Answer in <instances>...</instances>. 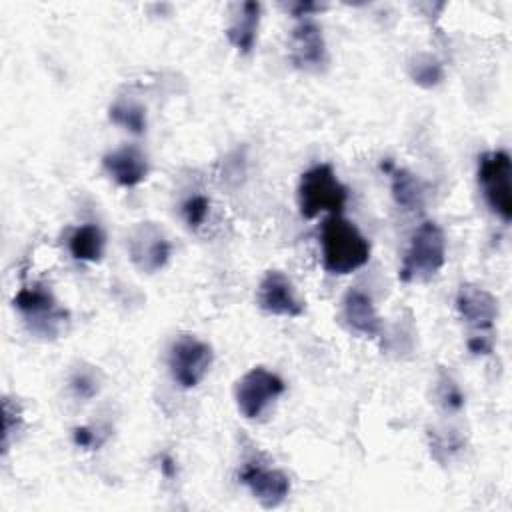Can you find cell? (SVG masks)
I'll use <instances>...</instances> for the list:
<instances>
[{"mask_svg": "<svg viewBox=\"0 0 512 512\" xmlns=\"http://www.w3.org/2000/svg\"><path fill=\"white\" fill-rule=\"evenodd\" d=\"M444 76V70H442V64L428 56V54H422V56H416L410 64V78L418 84V86H424V88H432L436 86Z\"/></svg>", "mask_w": 512, "mask_h": 512, "instance_id": "19", "label": "cell"}, {"mask_svg": "<svg viewBox=\"0 0 512 512\" xmlns=\"http://www.w3.org/2000/svg\"><path fill=\"white\" fill-rule=\"evenodd\" d=\"M288 10L294 14V18H308V14L322 10V6L314 2H296V4H288Z\"/></svg>", "mask_w": 512, "mask_h": 512, "instance_id": "23", "label": "cell"}, {"mask_svg": "<svg viewBox=\"0 0 512 512\" xmlns=\"http://www.w3.org/2000/svg\"><path fill=\"white\" fill-rule=\"evenodd\" d=\"M512 162L508 152L492 150L478 158V184L490 210L504 222L512 218Z\"/></svg>", "mask_w": 512, "mask_h": 512, "instance_id": "4", "label": "cell"}, {"mask_svg": "<svg viewBox=\"0 0 512 512\" xmlns=\"http://www.w3.org/2000/svg\"><path fill=\"white\" fill-rule=\"evenodd\" d=\"M468 350L472 354H490L492 352V342L486 336H472L468 340Z\"/></svg>", "mask_w": 512, "mask_h": 512, "instance_id": "24", "label": "cell"}, {"mask_svg": "<svg viewBox=\"0 0 512 512\" xmlns=\"http://www.w3.org/2000/svg\"><path fill=\"white\" fill-rule=\"evenodd\" d=\"M238 478L264 508L280 506L290 492V478L282 470L254 460L242 464Z\"/></svg>", "mask_w": 512, "mask_h": 512, "instance_id": "10", "label": "cell"}, {"mask_svg": "<svg viewBox=\"0 0 512 512\" xmlns=\"http://www.w3.org/2000/svg\"><path fill=\"white\" fill-rule=\"evenodd\" d=\"M342 314H344V320L346 324L362 334V336H380L382 332V320L374 308V302L372 298L358 290V288H352L346 292L344 296V302H342Z\"/></svg>", "mask_w": 512, "mask_h": 512, "instance_id": "14", "label": "cell"}, {"mask_svg": "<svg viewBox=\"0 0 512 512\" xmlns=\"http://www.w3.org/2000/svg\"><path fill=\"white\" fill-rule=\"evenodd\" d=\"M14 306L24 316L30 330L46 338L56 336L68 320V312L58 306L54 294L44 284L20 288L14 296Z\"/></svg>", "mask_w": 512, "mask_h": 512, "instance_id": "5", "label": "cell"}, {"mask_svg": "<svg viewBox=\"0 0 512 512\" xmlns=\"http://www.w3.org/2000/svg\"><path fill=\"white\" fill-rule=\"evenodd\" d=\"M258 24H260V4L250 0L238 4L226 28V36L230 44L242 54L252 52L256 34H258Z\"/></svg>", "mask_w": 512, "mask_h": 512, "instance_id": "15", "label": "cell"}, {"mask_svg": "<svg viewBox=\"0 0 512 512\" xmlns=\"http://www.w3.org/2000/svg\"><path fill=\"white\" fill-rule=\"evenodd\" d=\"M108 118L132 134H142L146 130V110L132 100H116L108 110Z\"/></svg>", "mask_w": 512, "mask_h": 512, "instance_id": "18", "label": "cell"}, {"mask_svg": "<svg viewBox=\"0 0 512 512\" xmlns=\"http://www.w3.org/2000/svg\"><path fill=\"white\" fill-rule=\"evenodd\" d=\"M322 266L330 274H350L370 258V242L340 214H330L322 226Z\"/></svg>", "mask_w": 512, "mask_h": 512, "instance_id": "1", "label": "cell"}, {"mask_svg": "<svg viewBox=\"0 0 512 512\" xmlns=\"http://www.w3.org/2000/svg\"><path fill=\"white\" fill-rule=\"evenodd\" d=\"M128 256L132 264L142 272H158L166 266L172 246L162 230L152 222L136 224L128 234Z\"/></svg>", "mask_w": 512, "mask_h": 512, "instance_id": "8", "label": "cell"}, {"mask_svg": "<svg viewBox=\"0 0 512 512\" xmlns=\"http://www.w3.org/2000/svg\"><path fill=\"white\" fill-rule=\"evenodd\" d=\"M214 360L212 346L208 342L198 340L196 336L184 334L170 346L168 352V370L172 380L180 388L198 386L208 374Z\"/></svg>", "mask_w": 512, "mask_h": 512, "instance_id": "7", "label": "cell"}, {"mask_svg": "<svg viewBox=\"0 0 512 512\" xmlns=\"http://www.w3.org/2000/svg\"><path fill=\"white\" fill-rule=\"evenodd\" d=\"M210 212V200L204 194H194L182 204V216L190 228H198L204 224Z\"/></svg>", "mask_w": 512, "mask_h": 512, "instance_id": "20", "label": "cell"}, {"mask_svg": "<svg viewBox=\"0 0 512 512\" xmlns=\"http://www.w3.org/2000/svg\"><path fill=\"white\" fill-rule=\"evenodd\" d=\"M290 60L302 72H322L328 64V50L322 28L312 18H298L290 34Z\"/></svg>", "mask_w": 512, "mask_h": 512, "instance_id": "9", "label": "cell"}, {"mask_svg": "<svg viewBox=\"0 0 512 512\" xmlns=\"http://www.w3.org/2000/svg\"><path fill=\"white\" fill-rule=\"evenodd\" d=\"M438 400L440 404L446 408V410H460L464 406V394L462 390L458 388V384L442 374L440 380H438Z\"/></svg>", "mask_w": 512, "mask_h": 512, "instance_id": "21", "label": "cell"}, {"mask_svg": "<svg viewBox=\"0 0 512 512\" xmlns=\"http://www.w3.org/2000/svg\"><path fill=\"white\" fill-rule=\"evenodd\" d=\"M284 390L286 384L278 374L266 370L264 366H256L236 382L234 398L238 412L248 420H258Z\"/></svg>", "mask_w": 512, "mask_h": 512, "instance_id": "6", "label": "cell"}, {"mask_svg": "<svg viewBox=\"0 0 512 512\" xmlns=\"http://www.w3.org/2000/svg\"><path fill=\"white\" fill-rule=\"evenodd\" d=\"M348 200V188L338 180L330 164H316L300 176L298 208L304 218H316L322 212L340 214Z\"/></svg>", "mask_w": 512, "mask_h": 512, "instance_id": "3", "label": "cell"}, {"mask_svg": "<svg viewBox=\"0 0 512 512\" xmlns=\"http://www.w3.org/2000/svg\"><path fill=\"white\" fill-rule=\"evenodd\" d=\"M102 166L116 184L126 188L140 184L148 176L146 154L136 146H122L104 154Z\"/></svg>", "mask_w": 512, "mask_h": 512, "instance_id": "13", "label": "cell"}, {"mask_svg": "<svg viewBox=\"0 0 512 512\" xmlns=\"http://www.w3.org/2000/svg\"><path fill=\"white\" fill-rule=\"evenodd\" d=\"M70 386L72 390L76 392V396L80 398H92L96 392H98V382L94 378L92 372H86V370H78L74 372V376L70 378Z\"/></svg>", "mask_w": 512, "mask_h": 512, "instance_id": "22", "label": "cell"}, {"mask_svg": "<svg viewBox=\"0 0 512 512\" xmlns=\"http://www.w3.org/2000/svg\"><path fill=\"white\" fill-rule=\"evenodd\" d=\"M392 196L398 206L418 210L424 206V186L408 170H392Z\"/></svg>", "mask_w": 512, "mask_h": 512, "instance_id": "17", "label": "cell"}, {"mask_svg": "<svg viewBox=\"0 0 512 512\" xmlns=\"http://www.w3.org/2000/svg\"><path fill=\"white\" fill-rule=\"evenodd\" d=\"M94 442V434L90 428L86 426H80V428H74V444L80 446V448H90Z\"/></svg>", "mask_w": 512, "mask_h": 512, "instance_id": "25", "label": "cell"}, {"mask_svg": "<svg viewBox=\"0 0 512 512\" xmlns=\"http://www.w3.org/2000/svg\"><path fill=\"white\" fill-rule=\"evenodd\" d=\"M258 306L272 316L296 318L304 312V302L298 298L294 284L280 270H268L256 290Z\"/></svg>", "mask_w": 512, "mask_h": 512, "instance_id": "11", "label": "cell"}, {"mask_svg": "<svg viewBox=\"0 0 512 512\" xmlns=\"http://www.w3.org/2000/svg\"><path fill=\"white\" fill-rule=\"evenodd\" d=\"M104 246H106L104 232L96 224L78 226L68 240L70 254L82 262H98L104 256Z\"/></svg>", "mask_w": 512, "mask_h": 512, "instance_id": "16", "label": "cell"}, {"mask_svg": "<svg viewBox=\"0 0 512 512\" xmlns=\"http://www.w3.org/2000/svg\"><path fill=\"white\" fill-rule=\"evenodd\" d=\"M446 262V238L442 228L426 220L422 222L404 252L398 278L406 284H420L432 280Z\"/></svg>", "mask_w": 512, "mask_h": 512, "instance_id": "2", "label": "cell"}, {"mask_svg": "<svg viewBox=\"0 0 512 512\" xmlns=\"http://www.w3.org/2000/svg\"><path fill=\"white\" fill-rule=\"evenodd\" d=\"M456 310L472 328L488 330L498 316V300L476 284H462L456 294Z\"/></svg>", "mask_w": 512, "mask_h": 512, "instance_id": "12", "label": "cell"}]
</instances>
